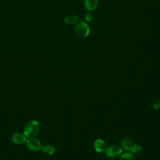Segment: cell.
I'll return each instance as SVG.
<instances>
[{
  "label": "cell",
  "instance_id": "obj_1",
  "mask_svg": "<svg viewBox=\"0 0 160 160\" xmlns=\"http://www.w3.org/2000/svg\"><path fill=\"white\" fill-rule=\"evenodd\" d=\"M40 129L39 124L38 121L32 120L26 123L24 128V134L26 137L32 138L39 132Z\"/></svg>",
  "mask_w": 160,
  "mask_h": 160
},
{
  "label": "cell",
  "instance_id": "obj_2",
  "mask_svg": "<svg viewBox=\"0 0 160 160\" xmlns=\"http://www.w3.org/2000/svg\"><path fill=\"white\" fill-rule=\"evenodd\" d=\"M74 29L76 34L78 36L82 38L87 37L89 35L90 31L89 28L88 24L83 21H80L78 22L75 26Z\"/></svg>",
  "mask_w": 160,
  "mask_h": 160
},
{
  "label": "cell",
  "instance_id": "obj_3",
  "mask_svg": "<svg viewBox=\"0 0 160 160\" xmlns=\"http://www.w3.org/2000/svg\"><path fill=\"white\" fill-rule=\"evenodd\" d=\"M106 154L111 158H116L118 157L122 152L121 148L117 144H112L109 146L106 150Z\"/></svg>",
  "mask_w": 160,
  "mask_h": 160
},
{
  "label": "cell",
  "instance_id": "obj_4",
  "mask_svg": "<svg viewBox=\"0 0 160 160\" xmlns=\"http://www.w3.org/2000/svg\"><path fill=\"white\" fill-rule=\"evenodd\" d=\"M26 145L28 149L32 151H39V149H41L42 147L40 142L38 139L32 138H29L26 139Z\"/></svg>",
  "mask_w": 160,
  "mask_h": 160
},
{
  "label": "cell",
  "instance_id": "obj_5",
  "mask_svg": "<svg viewBox=\"0 0 160 160\" xmlns=\"http://www.w3.org/2000/svg\"><path fill=\"white\" fill-rule=\"evenodd\" d=\"M94 148L97 152L102 153L106 151L107 149V145L103 140L98 139L94 142Z\"/></svg>",
  "mask_w": 160,
  "mask_h": 160
},
{
  "label": "cell",
  "instance_id": "obj_6",
  "mask_svg": "<svg viewBox=\"0 0 160 160\" xmlns=\"http://www.w3.org/2000/svg\"><path fill=\"white\" fill-rule=\"evenodd\" d=\"M122 149L125 151H131L134 146V141L130 137L124 138L121 142Z\"/></svg>",
  "mask_w": 160,
  "mask_h": 160
},
{
  "label": "cell",
  "instance_id": "obj_7",
  "mask_svg": "<svg viewBox=\"0 0 160 160\" xmlns=\"http://www.w3.org/2000/svg\"><path fill=\"white\" fill-rule=\"evenodd\" d=\"M12 141L16 144H23L26 141V136L24 135V134L16 132L12 135Z\"/></svg>",
  "mask_w": 160,
  "mask_h": 160
},
{
  "label": "cell",
  "instance_id": "obj_8",
  "mask_svg": "<svg viewBox=\"0 0 160 160\" xmlns=\"http://www.w3.org/2000/svg\"><path fill=\"white\" fill-rule=\"evenodd\" d=\"M84 4L88 11H92L96 8L98 4V0H84Z\"/></svg>",
  "mask_w": 160,
  "mask_h": 160
},
{
  "label": "cell",
  "instance_id": "obj_9",
  "mask_svg": "<svg viewBox=\"0 0 160 160\" xmlns=\"http://www.w3.org/2000/svg\"><path fill=\"white\" fill-rule=\"evenodd\" d=\"M64 21L67 24H76L78 22L79 18L76 15L69 14L67 16H66V18L64 19Z\"/></svg>",
  "mask_w": 160,
  "mask_h": 160
},
{
  "label": "cell",
  "instance_id": "obj_10",
  "mask_svg": "<svg viewBox=\"0 0 160 160\" xmlns=\"http://www.w3.org/2000/svg\"><path fill=\"white\" fill-rule=\"evenodd\" d=\"M41 150L43 151V152H44L45 154H49V155L53 154L56 151L54 146H52L51 145H49V144L42 146Z\"/></svg>",
  "mask_w": 160,
  "mask_h": 160
},
{
  "label": "cell",
  "instance_id": "obj_11",
  "mask_svg": "<svg viewBox=\"0 0 160 160\" xmlns=\"http://www.w3.org/2000/svg\"><path fill=\"white\" fill-rule=\"evenodd\" d=\"M119 160H136L132 154L129 152H126L121 155Z\"/></svg>",
  "mask_w": 160,
  "mask_h": 160
},
{
  "label": "cell",
  "instance_id": "obj_12",
  "mask_svg": "<svg viewBox=\"0 0 160 160\" xmlns=\"http://www.w3.org/2000/svg\"><path fill=\"white\" fill-rule=\"evenodd\" d=\"M131 152L133 154H136V153H139L141 151H142V146L139 144H134V146H132V149H131Z\"/></svg>",
  "mask_w": 160,
  "mask_h": 160
},
{
  "label": "cell",
  "instance_id": "obj_13",
  "mask_svg": "<svg viewBox=\"0 0 160 160\" xmlns=\"http://www.w3.org/2000/svg\"><path fill=\"white\" fill-rule=\"evenodd\" d=\"M93 18V14L90 11H88L84 15V19L87 22H90Z\"/></svg>",
  "mask_w": 160,
  "mask_h": 160
},
{
  "label": "cell",
  "instance_id": "obj_14",
  "mask_svg": "<svg viewBox=\"0 0 160 160\" xmlns=\"http://www.w3.org/2000/svg\"><path fill=\"white\" fill-rule=\"evenodd\" d=\"M154 109H156L157 110H159L160 109V99L158 100V101H156L154 104Z\"/></svg>",
  "mask_w": 160,
  "mask_h": 160
}]
</instances>
